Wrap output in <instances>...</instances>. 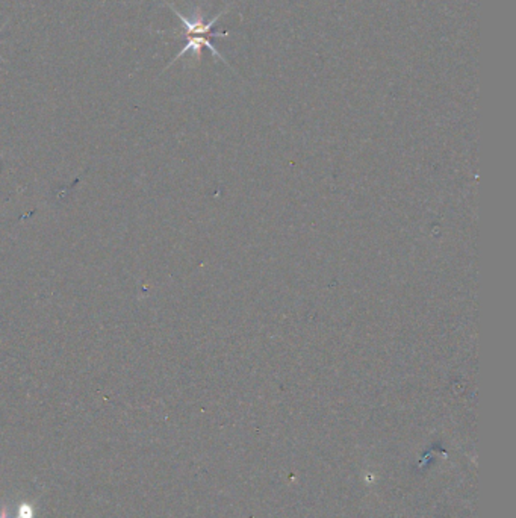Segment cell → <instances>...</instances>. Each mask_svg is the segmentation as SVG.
<instances>
[{
  "label": "cell",
  "instance_id": "obj_1",
  "mask_svg": "<svg viewBox=\"0 0 516 518\" xmlns=\"http://www.w3.org/2000/svg\"><path fill=\"white\" fill-rule=\"evenodd\" d=\"M165 5L181 19L182 26L185 29L182 32L183 37H229V32H212V28L217 24V22L221 19V17L227 14V11L230 10V5L226 8V10H223L220 14L213 17V19H211L209 22L203 19V15L199 13V10L195 11L192 19H188V17H185L179 10H176L174 5L167 3V2Z\"/></svg>",
  "mask_w": 516,
  "mask_h": 518
},
{
  "label": "cell",
  "instance_id": "obj_2",
  "mask_svg": "<svg viewBox=\"0 0 516 518\" xmlns=\"http://www.w3.org/2000/svg\"><path fill=\"white\" fill-rule=\"evenodd\" d=\"M17 518H33V509L31 505L23 503L19 509V517Z\"/></svg>",
  "mask_w": 516,
  "mask_h": 518
},
{
  "label": "cell",
  "instance_id": "obj_3",
  "mask_svg": "<svg viewBox=\"0 0 516 518\" xmlns=\"http://www.w3.org/2000/svg\"><path fill=\"white\" fill-rule=\"evenodd\" d=\"M0 518H6V511H3V514H2V517H0Z\"/></svg>",
  "mask_w": 516,
  "mask_h": 518
},
{
  "label": "cell",
  "instance_id": "obj_4",
  "mask_svg": "<svg viewBox=\"0 0 516 518\" xmlns=\"http://www.w3.org/2000/svg\"><path fill=\"white\" fill-rule=\"evenodd\" d=\"M0 32H2V29H0ZM0 59H2V57H0Z\"/></svg>",
  "mask_w": 516,
  "mask_h": 518
}]
</instances>
